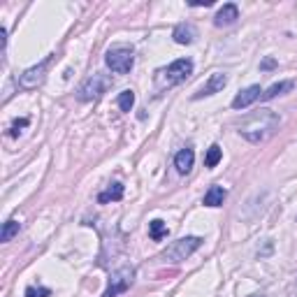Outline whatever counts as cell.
<instances>
[{
    "label": "cell",
    "mask_w": 297,
    "mask_h": 297,
    "mask_svg": "<svg viewBox=\"0 0 297 297\" xmlns=\"http://www.w3.org/2000/svg\"><path fill=\"white\" fill-rule=\"evenodd\" d=\"M281 126V116L272 109H258L248 114L242 123H239V135L251 144H260V142L269 140Z\"/></svg>",
    "instance_id": "1"
},
{
    "label": "cell",
    "mask_w": 297,
    "mask_h": 297,
    "mask_svg": "<svg viewBox=\"0 0 297 297\" xmlns=\"http://www.w3.org/2000/svg\"><path fill=\"white\" fill-rule=\"evenodd\" d=\"M193 75V61L191 58H179L172 65L161 67L153 77V84H156V91H170L174 86L184 84L188 77Z\"/></svg>",
    "instance_id": "2"
},
{
    "label": "cell",
    "mask_w": 297,
    "mask_h": 297,
    "mask_svg": "<svg viewBox=\"0 0 297 297\" xmlns=\"http://www.w3.org/2000/svg\"><path fill=\"white\" fill-rule=\"evenodd\" d=\"M200 246H202L200 237H193V235L191 237H181V239L172 242L170 246L161 253V260L163 262H172V265H179V262H184L186 258H191Z\"/></svg>",
    "instance_id": "3"
},
{
    "label": "cell",
    "mask_w": 297,
    "mask_h": 297,
    "mask_svg": "<svg viewBox=\"0 0 297 297\" xmlns=\"http://www.w3.org/2000/svg\"><path fill=\"white\" fill-rule=\"evenodd\" d=\"M105 63L116 75H128L135 65V54H132L130 47H111L105 56Z\"/></svg>",
    "instance_id": "4"
},
{
    "label": "cell",
    "mask_w": 297,
    "mask_h": 297,
    "mask_svg": "<svg viewBox=\"0 0 297 297\" xmlns=\"http://www.w3.org/2000/svg\"><path fill=\"white\" fill-rule=\"evenodd\" d=\"M135 281V269L132 267H121V269H116L109 279V286L107 290L102 292V297H119L121 292H126L128 288L132 286Z\"/></svg>",
    "instance_id": "5"
},
{
    "label": "cell",
    "mask_w": 297,
    "mask_h": 297,
    "mask_svg": "<svg viewBox=\"0 0 297 297\" xmlns=\"http://www.w3.org/2000/svg\"><path fill=\"white\" fill-rule=\"evenodd\" d=\"M107 86H109L107 77H102V75H93V77H88V79H86L84 84L79 86V91H77V98H79L81 102L98 100V98H100L102 93L107 91Z\"/></svg>",
    "instance_id": "6"
},
{
    "label": "cell",
    "mask_w": 297,
    "mask_h": 297,
    "mask_svg": "<svg viewBox=\"0 0 297 297\" xmlns=\"http://www.w3.org/2000/svg\"><path fill=\"white\" fill-rule=\"evenodd\" d=\"M49 63H51V56H47L42 63H37V65L28 67V70L21 75V79H19L21 86H24V88H35V86H40L42 81H44V75H47V67H49Z\"/></svg>",
    "instance_id": "7"
},
{
    "label": "cell",
    "mask_w": 297,
    "mask_h": 297,
    "mask_svg": "<svg viewBox=\"0 0 297 297\" xmlns=\"http://www.w3.org/2000/svg\"><path fill=\"white\" fill-rule=\"evenodd\" d=\"M227 84V75L225 72H214L209 79L204 81V86H202L200 91L193 96V100H200V98H209V96H216V93H221L223 88H225Z\"/></svg>",
    "instance_id": "8"
},
{
    "label": "cell",
    "mask_w": 297,
    "mask_h": 297,
    "mask_svg": "<svg viewBox=\"0 0 297 297\" xmlns=\"http://www.w3.org/2000/svg\"><path fill=\"white\" fill-rule=\"evenodd\" d=\"M262 91H260V86H248V88H244V91H239L235 96V100H232V107L235 109H244V107L253 105L256 100H260Z\"/></svg>",
    "instance_id": "9"
},
{
    "label": "cell",
    "mask_w": 297,
    "mask_h": 297,
    "mask_svg": "<svg viewBox=\"0 0 297 297\" xmlns=\"http://www.w3.org/2000/svg\"><path fill=\"white\" fill-rule=\"evenodd\" d=\"M237 19H239V10H237V5L235 3H227V5H223L221 10H218V14L214 16V24H216L218 28H223V26H232Z\"/></svg>",
    "instance_id": "10"
},
{
    "label": "cell",
    "mask_w": 297,
    "mask_h": 297,
    "mask_svg": "<svg viewBox=\"0 0 297 297\" xmlns=\"http://www.w3.org/2000/svg\"><path fill=\"white\" fill-rule=\"evenodd\" d=\"M193 163H195V151H193L191 146H186V149H181V151L174 156V167L179 174H188L193 167Z\"/></svg>",
    "instance_id": "11"
},
{
    "label": "cell",
    "mask_w": 297,
    "mask_h": 297,
    "mask_svg": "<svg viewBox=\"0 0 297 297\" xmlns=\"http://www.w3.org/2000/svg\"><path fill=\"white\" fill-rule=\"evenodd\" d=\"M172 37H174L176 44H191L193 40L197 37V31L193 24H179L174 28V33H172Z\"/></svg>",
    "instance_id": "12"
},
{
    "label": "cell",
    "mask_w": 297,
    "mask_h": 297,
    "mask_svg": "<svg viewBox=\"0 0 297 297\" xmlns=\"http://www.w3.org/2000/svg\"><path fill=\"white\" fill-rule=\"evenodd\" d=\"M292 88H295V81H279V84L269 86L267 91H262L260 100L267 102V100H272V98H277V96H286V93H290Z\"/></svg>",
    "instance_id": "13"
},
{
    "label": "cell",
    "mask_w": 297,
    "mask_h": 297,
    "mask_svg": "<svg viewBox=\"0 0 297 297\" xmlns=\"http://www.w3.org/2000/svg\"><path fill=\"white\" fill-rule=\"evenodd\" d=\"M225 188L223 186H212L209 191L204 193V204L207 207H221L223 204V200H225Z\"/></svg>",
    "instance_id": "14"
},
{
    "label": "cell",
    "mask_w": 297,
    "mask_h": 297,
    "mask_svg": "<svg viewBox=\"0 0 297 297\" xmlns=\"http://www.w3.org/2000/svg\"><path fill=\"white\" fill-rule=\"evenodd\" d=\"M123 197V184H111L107 191H102L100 195H98V202L100 204H107V202H116Z\"/></svg>",
    "instance_id": "15"
},
{
    "label": "cell",
    "mask_w": 297,
    "mask_h": 297,
    "mask_svg": "<svg viewBox=\"0 0 297 297\" xmlns=\"http://www.w3.org/2000/svg\"><path fill=\"white\" fill-rule=\"evenodd\" d=\"M221 158H223V149L218 144H212L209 151H207V156H204V165L212 170V167H216L218 163H221Z\"/></svg>",
    "instance_id": "16"
},
{
    "label": "cell",
    "mask_w": 297,
    "mask_h": 297,
    "mask_svg": "<svg viewBox=\"0 0 297 297\" xmlns=\"http://www.w3.org/2000/svg\"><path fill=\"white\" fill-rule=\"evenodd\" d=\"M19 223L14 221V218H10V221L3 225V232H0V242H12V237L19 235Z\"/></svg>",
    "instance_id": "17"
},
{
    "label": "cell",
    "mask_w": 297,
    "mask_h": 297,
    "mask_svg": "<svg viewBox=\"0 0 297 297\" xmlns=\"http://www.w3.org/2000/svg\"><path fill=\"white\" fill-rule=\"evenodd\" d=\"M149 235H151V239L161 242L163 237L167 235V225L161 221V218H156V221H151V223H149Z\"/></svg>",
    "instance_id": "18"
},
{
    "label": "cell",
    "mask_w": 297,
    "mask_h": 297,
    "mask_svg": "<svg viewBox=\"0 0 297 297\" xmlns=\"http://www.w3.org/2000/svg\"><path fill=\"white\" fill-rule=\"evenodd\" d=\"M132 105H135V93H132V91L119 93V107H121L123 111H130Z\"/></svg>",
    "instance_id": "19"
},
{
    "label": "cell",
    "mask_w": 297,
    "mask_h": 297,
    "mask_svg": "<svg viewBox=\"0 0 297 297\" xmlns=\"http://www.w3.org/2000/svg\"><path fill=\"white\" fill-rule=\"evenodd\" d=\"M49 295H51L49 288H35V286L26 288V297H49Z\"/></svg>",
    "instance_id": "20"
},
{
    "label": "cell",
    "mask_w": 297,
    "mask_h": 297,
    "mask_svg": "<svg viewBox=\"0 0 297 297\" xmlns=\"http://www.w3.org/2000/svg\"><path fill=\"white\" fill-rule=\"evenodd\" d=\"M26 126H28V119H19V121H14V126H12V132H10V135L16 137V135H19V128H26Z\"/></svg>",
    "instance_id": "21"
},
{
    "label": "cell",
    "mask_w": 297,
    "mask_h": 297,
    "mask_svg": "<svg viewBox=\"0 0 297 297\" xmlns=\"http://www.w3.org/2000/svg\"><path fill=\"white\" fill-rule=\"evenodd\" d=\"M274 65H277V63H274L272 58H267V61H262V67H265V70H272Z\"/></svg>",
    "instance_id": "22"
}]
</instances>
